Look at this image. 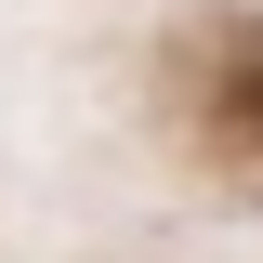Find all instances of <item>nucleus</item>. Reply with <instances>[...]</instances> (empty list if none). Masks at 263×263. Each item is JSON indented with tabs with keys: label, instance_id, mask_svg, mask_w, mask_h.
Wrapping results in <instances>:
<instances>
[]
</instances>
